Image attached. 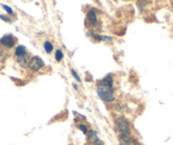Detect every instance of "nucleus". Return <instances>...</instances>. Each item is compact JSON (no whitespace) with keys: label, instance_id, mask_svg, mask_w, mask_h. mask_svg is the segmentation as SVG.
Instances as JSON below:
<instances>
[{"label":"nucleus","instance_id":"12","mask_svg":"<svg viewBox=\"0 0 173 145\" xmlns=\"http://www.w3.org/2000/svg\"><path fill=\"white\" fill-rule=\"evenodd\" d=\"M78 128L80 129L82 132H83V134H85V135H87V133H88V131H87V128H86V126L84 124H79L78 125Z\"/></svg>","mask_w":173,"mask_h":145},{"label":"nucleus","instance_id":"5","mask_svg":"<svg viewBox=\"0 0 173 145\" xmlns=\"http://www.w3.org/2000/svg\"><path fill=\"white\" fill-rule=\"evenodd\" d=\"M15 43H16V38L13 35L8 34V35H4L0 39V45L6 49H11L15 47Z\"/></svg>","mask_w":173,"mask_h":145},{"label":"nucleus","instance_id":"6","mask_svg":"<svg viewBox=\"0 0 173 145\" xmlns=\"http://www.w3.org/2000/svg\"><path fill=\"white\" fill-rule=\"evenodd\" d=\"M87 137H88V140L93 145H104V143L102 142L101 140L99 139V138L97 135V132L94 130H90L87 133Z\"/></svg>","mask_w":173,"mask_h":145},{"label":"nucleus","instance_id":"7","mask_svg":"<svg viewBox=\"0 0 173 145\" xmlns=\"http://www.w3.org/2000/svg\"><path fill=\"white\" fill-rule=\"evenodd\" d=\"M86 21L91 27H96L98 25V17L93 10H89L86 14Z\"/></svg>","mask_w":173,"mask_h":145},{"label":"nucleus","instance_id":"11","mask_svg":"<svg viewBox=\"0 0 173 145\" xmlns=\"http://www.w3.org/2000/svg\"><path fill=\"white\" fill-rule=\"evenodd\" d=\"M54 58H55V60L57 62H60L61 60L64 58V53L60 49H57L56 52H55V54H54Z\"/></svg>","mask_w":173,"mask_h":145},{"label":"nucleus","instance_id":"9","mask_svg":"<svg viewBox=\"0 0 173 145\" xmlns=\"http://www.w3.org/2000/svg\"><path fill=\"white\" fill-rule=\"evenodd\" d=\"M91 36L93 37V38L96 39L97 41H101V42H111L112 41V38H111V37H109V36L99 35V34H95V33H92Z\"/></svg>","mask_w":173,"mask_h":145},{"label":"nucleus","instance_id":"3","mask_svg":"<svg viewBox=\"0 0 173 145\" xmlns=\"http://www.w3.org/2000/svg\"><path fill=\"white\" fill-rule=\"evenodd\" d=\"M15 55L17 58V62L21 66H25L27 65V63L29 61V58H28V53L26 47L22 46V45H19L15 48Z\"/></svg>","mask_w":173,"mask_h":145},{"label":"nucleus","instance_id":"2","mask_svg":"<svg viewBox=\"0 0 173 145\" xmlns=\"http://www.w3.org/2000/svg\"><path fill=\"white\" fill-rule=\"evenodd\" d=\"M115 124L119 132V136H131V127L126 119L120 116L115 120Z\"/></svg>","mask_w":173,"mask_h":145},{"label":"nucleus","instance_id":"1","mask_svg":"<svg viewBox=\"0 0 173 145\" xmlns=\"http://www.w3.org/2000/svg\"><path fill=\"white\" fill-rule=\"evenodd\" d=\"M114 78L111 75L105 76L98 82L96 90L99 98L106 103H111L116 99V91L114 86Z\"/></svg>","mask_w":173,"mask_h":145},{"label":"nucleus","instance_id":"15","mask_svg":"<svg viewBox=\"0 0 173 145\" xmlns=\"http://www.w3.org/2000/svg\"><path fill=\"white\" fill-rule=\"evenodd\" d=\"M0 19H2L3 21H6V22H11V20L8 16H6V15H0Z\"/></svg>","mask_w":173,"mask_h":145},{"label":"nucleus","instance_id":"8","mask_svg":"<svg viewBox=\"0 0 173 145\" xmlns=\"http://www.w3.org/2000/svg\"><path fill=\"white\" fill-rule=\"evenodd\" d=\"M120 145H137V142L131 136H119Z\"/></svg>","mask_w":173,"mask_h":145},{"label":"nucleus","instance_id":"14","mask_svg":"<svg viewBox=\"0 0 173 145\" xmlns=\"http://www.w3.org/2000/svg\"><path fill=\"white\" fill-rule=\"evenodd\" d=\"M72 77H74L75 79H76V81H77L78 82H82V80H81V77H79V75L77 74V72H76V71H74V70H72Z\"/></svg>","mask_w":173,"mask_h":145},{"label":"nucleus","instance_id":"10","mask_svg":"<svg viewBox=\"0 0 173 145\" xmlns=\"http://www.w3.org/2000/svg\"><path fill=\"white\" fill-rule=\"evenodd\" d=\"M43 48H44L45 52L47 53H51L54 50V45L51 43V42L49 41H45L43 43Z\"/></svg>","mask_w":173,"mask_h":145},{"label":"nucleus","instance_id":"13","mask_svg":"<svg viewBox=\"0 0 173 145\" xmlns=\"http://www.w3.org/2000/svg\"><path fill=\"white\" fill-rule=\"evenodd\" d=\"M3 9L5 10V11L9 14V15H14V11H13V9L9 7V6L8 5H5V4H3Z\"/></svg>","mask_w":173,"mask_h":145},{"label":"nucleus","instance_id":"16","mask_svg":"<svg viewBox=\"0 0 173 145\" xmlns=\"http://www.w3.org/2000/svg\"><path fill=\"white\" fill-rule=\"evenodd\" d=\"M72 86H73V88H74V89L76 90V91H77L78 90V86L76 84V83H72Z\"/></svg>","mask_w":173,"mask_h":145},{"label":"nucleus","instance_id":"4","mask_svg":"<svg viewBox=\"0 0 173 145\" xmlns=\"http://www.w3.org/2000/svg\"><path fill=\"white\" fill-rule=\"evenodd\" d=\"M45 65L43 60L38 56L32 57L27 63V68L32 72L39 71Z\"/></svg>","mask_w":173,"mask_h":145}]
</instances>
